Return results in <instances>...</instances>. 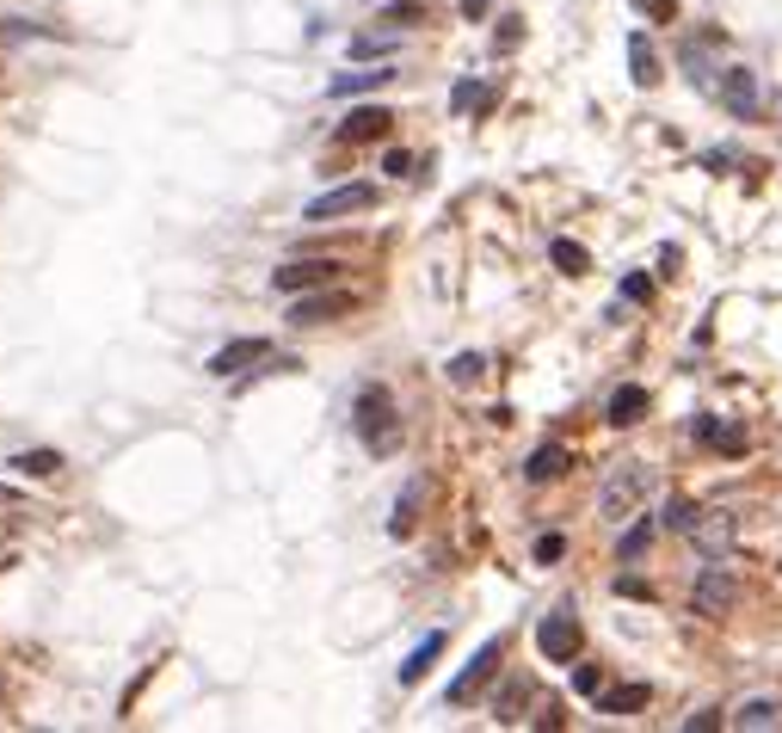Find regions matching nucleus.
I'll return each instance as SVG.
<instances>
[{
  "label": "nucleus",
  "mask_w": 782,
  "mask_h": 733,
  "mask_svg": "<svg viewBox=\"0 0 782 733\" xmlns=\"http://www.w3.org/2000/svg\"><path fill=\"white\" fill-rule=\"evenodd\" d=\"M709 727H721L715 709H703V715H690V721H684V733H709Z\"/></svg>",
  "instance_id": "nucleus-35"
},
{
  "label": "nucleus",
  "mask_w": 782,
  "mask_h": 733,
  "mask_svg": "<svg viewBox=\"0 0 782 733\" xmlns=\"http://www.w3.org/2000/svg\"><path fill=\"white\" fill-rule=\"evenodd\" d=\"M493 99V87H481V80H456V93H451V106L456 111H481Z\"/></svg>",
  "instance_id": "nucleus-27"
},
{
  "label": "nucleus",
  "mask_w": 782,
  "mask_h": 733,
  "mask_svg": "<svg viewBox=\"0 0 782 733\" xmlns=\"http://www.w3.org/2000/svg\"><path fill=\"white\" fill-rule=\"evenodd\" d=\"M647 684H616V691H597V715H635V709H647Z\"/></svg>",
  "instance_id": "nucleus-17"
},
{
  "label": "nucleus",
  "mask_w": 782,
  "mask_h": 733,
  "mask_svg": "<svg viewBox=\"0 0 782 733\" xmlns=\"http://www.w3.org/2000/svg\"><path fill=\"white\" fill-rule=\"evenodd\" d=\"M376 26H388V31L425 26V0H395V7H383V13H376Z\"/></svg>",
  "instance_id": "nucleus-22"
},
{
  "label": "nucleus",
  "mask_w": 782,
  "mask_h": 733,
  "mask_svg": "<svg viewBox=\"0 0 782 733\" xmlns=\"http://www.w3.org/2000/svg\"><path fill=\"white\" fill-rule=\"evenodd\" d=\"M653 536H660V531H653V524L641 518L635 531H623V543H616V555H623V561H641V555H647V548H653Z\"/></svg>",
  "instance_id": "nucleus-26"
},
{
  "label": "nucleus",
  "mask_w": 782,
  "mask_h": 733,
  "mask_svg": "<svg viewBox=\"0 0 782 733\" xmlns=\"http://www.w3.org/2000/svg\"><path fill=\"white\" fill-rule=\"evenodd\" d=\"M13 468H19V475H56V468H62V450H19L13 456Z\"/></svg>",
  "instance_id": "nucleus-24"
},
{
  "label": "nucleus",
  "mask_w": 782,
  "mask_h": 733,
  "mask_svg": "<svg viewBox=\"0 0 782 733\" xmlns=\"http://www.w3.org/2000/svg\"><path fill=\"white\" fill-rule=\"evenodd\" d=\"M580 616L573 611H555V616H543V623H536V654L543 660H555V666H573V660H580Z\"/></svg>",
  "instance_id": "nucleus-3"
},
{
  "label": "nucleus",
  "mask_w": 782,
  "mask_h": 733,
  "mask_svg": "<svg viewBox=\"0 0 782 733\" xmlns=\"http://www.w3.org/2000/svg\"><path fill=\"white\" fill-rule=\"evenodd\" d=\"M395 50V38H352V62H383Z\"/></svg>",
  "instance_id": "nucleus-29"
},
{
  "label": "nucleus",
  "mask_w": 782,
  "mask_h": 733,
  "mask_svg": "<svg viewBox=\"0 0 782 733\" xmlns=\"http://www.w3.org/2000/svg\"><path fill=\"white\" fill-rule=\"evenodd\" d=\"M696 438L709 444V450H721V456H745V426L740 419H696Z\"/></svg>",
  "instance_id": "nucleus-13"
},
{
  "label": "nucleus",
  "mask_w": 782,
  "mask_h": 733,
  "mask_svg": "<svg viewBox=\"0 0 782 733\" xmlns=\"http://www.w3.org/2000/svg\"><path fill=\"white\" fill-rule=\"evenodd\" d=\"M481 370H487V358H481V351H463V358H451V383H456V388H468Z\"/></svg>",
  "instance_id": "nucleus-28"
},
{
  "label": "nucleus",
  "mask_w": 782,
  "mask_h": 733,
  "mask_svg": "<svg viewBox=\"0 0 782 733\" xmlns=\"http://www.w3.org/2000/svg\"><path fill=\"white\" fill-rule=\"evenodd\" d=\"M438 654H444V635H425L419 647H413V654L400 660V684H419L425 672H432V660H438Z\"/></svg>",
  "instance_id": "nucleus-20"
},
{
  "label": "nucleus",
  "mask_w": 782,
  "mask_h": 733,
  "mask_svg": "<svg viewBox=\"0 0 782 733\" xmlns=\"http://www.w3.org/2000/svg\"><path fill=\"white\" fill-rule=\"evenodd\" d=\"M388 80H395V68H388V62H376V68H345V75L327 80V93H333V99H352V93H376V87H388Z\"/></svg>",
  "instance_id": "nucleus-12"
},
{
  "label": "nucleus",
  "mask_w": 782,
  "mask_h": 733,
  "mask_svg": "<svg viewBox=\"0 0 782 733\" xmlns=\"http://www.w3.org/2000/svg\"><path fill=\"white\" fill-rule=\"evenodd\" d=\"M383 174H395V179H407V174H413V155H407V148H388V160H383Z\"/></svg>",
  "instance_id": "nucleus-34"
},
{
  "label": "nucleus",
  "mask_w": 782,
  "mask_h": 733,
  "mask_svg": "<svg viewBox=\"0 0 782 733\" xmlns=\"http://www.w3.org/2000/svg\"><path fill=\"white\" fill-rule=\"evenodd\" d=\"M623 296H628V303H653V284L641 278V271H628V278H623Z\"/></svg>",
  "instance_id": "nucleus-33"
},
{
  "label": "nucleus",
  "mask_w": 782,
  "mask_h": 733,
  "mask_svg": "<svg viewBox=\"0 0 782 733\" xmlns=\"http://www.w3.org/2000/svg\"><path fill=\"white\" fill-rule=\"evenodd\" d=\"M628 80H635V87H660V56H653V43L641 38H628Z\"/></svg>",
  "instance_id": "nucleus-18"
},
{
  "label": "nucleus",
  "mask_w": 782,
  "mask_h": 733,
  "mask_svg": "<svg viewBox=\"0 0 782 733\" xmlns=\"http://www.w3.org/2000/svg\"><path fill=\"white\" fill-rule=\"evenodd\" d=\"M352 426H358L364 450L388 456V450L400 444V426H395V395H388V388H364V395H358V407H352Z\"/></svg>",
  "instance_id": "nucleus-1"
},
{
  "label": "nucleus",
  "mask_w": 782,
  "mask_h": 733,
  "mask_svg": "<svg viewBox=\"0 0 782 733\" xmlns=\"http://www.w3.org/2000/svg\"><path fill=\"white\" fill-rule=\"evenodd\" d=\"M782 709L770 703V696H752V703H740V715H733V727H776Z\"/></svg>",
  "instance_id": "nucleus-23"
},
{
  "label": "nucleus",
  "mask_w": 782,
  "mask_h": 733,
  "mask_svg": "<svg viewBox=\"0 0 782 733\" xmlns=\"http://www.w3.org/2000/svg\"><path fill=\"white\" fill-rule=\"evenodd\" d=\"M561 555H567V536H561V531L536 536V561H543V567H548V561H561Z\"/></svg>",
  "instance_id": "nucleus-32"
},
{
  "label": "nucleus",
  "mask_w": 782,
  "mask_h": 733,
  "mask_svg": "<svg viewBox=\"0 0 782 733\" xmlns=\"http://www.w3.org/2000/svg\"><path fill=\"white\" fill-rule=\"evenodd\" d=\"M696 518H703V512L690 506V499H672V506H665V524H672V531H696Z\"/></svg>",
  "instance_id": "nucleus-30"
},
{
  "label": "nucleus",
  "mask_w": 782,
  "mask_h": 733,
  "mask_svg": "<svg viewBox=\"0 0 782 733\" xmlns=\"http://www.w3.org/2000/svg\"><path fill=\"white\" fill-rule=\"evenodd\" d=\"M567 463H573V456L561 450V444H543V450H531V463H524V481H536V487H543V481H561V475H567Z\"/></svg>",
  "instance_id": "nucleus-16"
},
{
  "label": "nucleus",
  "mask_w": 782,
  "mask_h": 733,
  "mask_svg": "<svg viewBox=\"0 0 782 733\" xmlns=\"http://www.w3.org/2000/svg\"><path fill=\"white\" fill-rule=\"evenodd\" d=\"M641 499H647V463H623L611 481H604V494H597V518L623 524Z\"/></svg>",
  "instance_id": "nucleus-2"
},
{
  "label": "nucleus",
  "mask_w": 782,
  "mask_h": 733,
  "mask_svg": "<svg viewBox=\"0 0 782 733\" xmlns=\"http://www.w3.org/2000/svg\"><path fill=\"white\" fill-rule=\"evenodd\" d=\"M13 499H19V487H0V506H13Z\"/></svg>",
  "instance_id": "nucleus-38"
},
{
  "label": "nucleus",
  "mask_w": 782,
  "mask_h": 733,
  "mask_svg": "<svg viewBox=\"0 0 782 733\" xmlns=\"http://www.w3.org/2000/svg\"><path fill=\"white\" fill-rule=\"evenodd\" d=\"M641 414H647V388H641V383H623V388L611 395V426H635Z\"/></svg>",
  "instance_id": "nucleus-19"
},
{
  "label": "nucleus",
  "mask_w": 782,
  "mask_h": 733,
  "mask_svg": "<svg viewBox=\"0 0 782 733\" xmlns=\"http://www.w3.org/2000/svg\"><path fill=\"white\" fill-rule=\"evenodd\" d=\"M715 93H721V106H727L733 118H752V111H758V80H752V68H721Z\"/></svg>",
  "instance_id": "nucleus-11"
},
{
  "label": "nucleus",
  "mask_w": 782,
  "mask_h": 733,
  "mask_svg": "<svg viewBox=\"0 0 782 733\" xmlns=\"http://www.w3.org/2000/svg\"><path fill=\"white\" fill-rule=\"evenodd\" d=\"M352 315V296L345 290H303L290 296V327H320V320H339Z\"/></svg>",
  "instance_id": "nucleus-8"
},
{
  "label": "nucleus",
  "mask_w": 782,
  "mask_h": 733,
  "mask_svg": "<svg viewBox=\"0 0 782 733\" xmlns=\"http://www.w3.org/2000/svg\"><path fill=\"white\" fill-rule=\"evenodd\" d=\"M524 703H531V684L512 678V684L499 691V703H493V721H517V709H524Z\"/></svg>",
  "instance_id": "nucleus-25"
},
{
  "label": "nucleus",
  "mask_w": 782,
  "mask_h": 733,
  "mask_svg": "<svg viewBox=\"0 0 782 733\" xmlns=\"http://www.w3.org/2000/svg\"><path fill=\"white\" fill-rule=\"evenodd\" d=\"M266 358H271V339H259V334H253V339H228L222 351H210V364H204V370H210V376H222V383H228V376L253 370V364H266Z\"/></svg>",
  "instance_id": "nucleus-9"
},
{
  "label": "nucleus",
  "mask_w": 782,
  "mask_h": 733,
  "mask_svg": "<svg viewBox=\"0 0 782 733\" xmlns=\"http://www.w3.org/2000/svg\"><path fill=\"white\" fill-rule=\"evenodd\" d=\"M388 123H395V118H388L383 106H358L352 118L339 123V136H345V142H376V136H388Z\"/></svg>",
  "instance_id": "nucleus-14"
},
{
  "label": "nucleus",
  "mask_w": 782,
  "mask_h": 733,
  "mask_svg": "<svg viewBox=\"0 0 782 733\" xmlns=\"http://www.w3.org/2000/svg\"><path fill=\"white\" fill-rule=\"evenodd\" d=\"M672 13H677V0H647V19H660V26H665Z\"/></svg>",
  "instance_id": "nucleus-36"
},
{
  "label": "nucleus",
  "mask_w": 782,
  "mask_h": 733,
  "mask_svg": "<svg viewBox=\"0 0 782 733\" xmlns=\"http://www.w3.org/2000/svg\"><path fill=\"white\" fill-rule=\"evenodd\" d=\"M573 691L597 696V691H604V666H573Z\"/></svg>",
  "instance_id": "nucleus-31"
},
{
  "label": "nucleus",
  "mask_w": 782,
  "mask_h": 733,
  "mask_svg": "<svg viewBox=\"0 0 782 733\" xmlns=\"http://www.w3.org/2000/svg\"><path fill=\"white\" fill-rule=\"evenodd\" d=\"M548 259H555V266L567 271V278H580V271H592V254H585L580 240H567V235H561V240H548Z\"/></svg>",
  "instance_id": "nucleus-21"
},
{
  "label": "nucleus",
  "mask_w": 782,
  "mask_h": 733,
  "mask_svg": "<svg viewBox=\"0 0 782 733\" xmlns=\"http://www.w3.org/2000/svg\"><path fill=\"white\" fill-rule=\"evenodd\" d=\"M333 278H339V259H290V266H278V271H271V284H278V296L327 290Z\"/></svg>",
  "instance_id": "nucleus-7"
},
{
  "label": "nucleus",
  "mask_w": 782,
  "mask_h": 733,
  "mask_svg": "<svg viewBox=\"0 0 782 733\" xmlns=\"http://www.w3.org/2000/svg\"><path fill=\"white\" fill-rule=\"evenodd\" d=\"M690 536H696V548H703L709 561H721L733 548V536H740V518H733V512H703Z\"/></svg>",
  "instance_id": "nucleus-10"
},
{
  "label": "nucleus",
  "mask_w": 782,
  "mask_h": 733,
  "mask_svg": "<svg viewBox=\"0 0 782 733\" xmlns=\"http://www.w3.org/2000/svg\"><path fill=\"white\" fill-rule=\"evenodd\" d=\"M487 7L493 0H463V19H487Z\"/></svg>",
  "instance_id": "nucleus-37"
},
{
  "label": "nucleus",
  "mask_w": 782,
  "mask_h": 733,
  "mask_svg": "<svg viewBox=\"0 0 782 733\" xmlns=\"http://www.w3.org/2000/svg\"><path fill=\"white\" fill-rule=\"evenodd\" d=\"M419 499H425V481L413 475L407 487H400V499H395V518H388V536H413V524H419Z\"/></svg>",
  "instance_id": "nucleus-15"
},
{
  "label": "nucleus",
  "mask_w": 782,
  "mask_h": 733,
  "mask_svg": "<svg viewBox=\"0 0 782 733\" xmlns=\"http://www.w3.org/2000/svg\"><path fill=\"white\" fill-rule=\"evenodd\" d=\"M370 204H376V186H333L303 204V222H339V216H358Z\"/></svg>",
  "instance_id": "nucleus-5"
},
{
  "label": "nucleus",
  "mask_w": 782,
  "mask_h": 733,
  "mask_svg": "<svg viewBox=\"0 0 782 733\" xmlns=\"http://www.w3.org/2000/svg\"><path fill=\"white\" fill-rule=\"evenodd\" d=\"M733 604H740V580H733L727 567H703L696 586H690V611L696 616H727Z\"/></svg>",
  "instance_id": "nucleus-4"
},
{
  "label": "nucleus",
  "mask_w": 782,
  "mask_h": 733,
  "mask_svg": "<svg viewBox=\"0 0 782 733\" xmlns=\"http://www.w3.org/2000/svg\"><path fill=\"white\" fill-rule=\"evenodd\" d=\"M499 660H505V641H481V647H475V660H468V666L456 672V678H451V691H444V696H451L456 709H463V703H475V696H481V684H487L493 672H499Z\"/></svg>",
  "instance_id": "nucleus-6"
}]
</instances>
